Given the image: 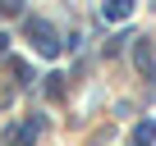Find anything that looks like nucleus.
I'll return each mask as SVG.
<instances>
[{"instance_id":"obj_1","label":"nucleus","mask_w":156,"mask_h":146,"mask_svg":"<svg viewBox=\"0 0 156 146\" xmlns=\"http://www.w3.org/2000/svg\"><path fill=\"white\" fill-rule=\"evenodd\" d=\"M23 37L32 41V50H37V55H46V59H55V55H60V32H55L46 18H37V14H32V18H23Z\"/></svg>"},{"instance_id":"obj_2","label":"nucleus","mask_w":156,"mask_h":146,"mask_svg":"<svg viewBox=\"0 0 156 146\" xmlns=\"http://www.w3.org/2000/svg\"><path fill=\"white\" fill-rule=\"evenodd\" d=\"M133 64L142 68V78L156 87V46H151V37H133Z\"/></svg>"},{"instance_id":"obj_3","label":"nucleus","mask_w":156,"mask_h":146,"mask_svg":"<svg viewBox=\"0 0 156 146\" xmlns=\"http://www.w3.org/2000/svg\"><path fill=\"white\" fill-rule=\"evenodd\" d=\"M129 9H133V0H106L101 18H129Z\"/></svg>"},{"instance_id":"obj_4","label":"nucleus","mask_w":156,"mask_h":146,"mask_svg":"<svg viewBox=\"0 0 156 146\" xmlns=\"http://www.w3.org/2000/svg\"><path fill=\"white\" fill-rule=\"evenodd\" d=\"M151 141H156V123H151V119H142V123L133 128V146H151Z\"/></svg>"},{"instance_id":"obj_5","label":"nucleus","mask_w":156,"mask_h":146,"mask_svg":"<svg viewBox=\"0 0 156 146\" xmlns=\"http://www.w3.org/2000/svg\"><path fill=\"white\" fill-rule=\"evenodd\" d=\"M9 73H14V82H19V87H28V82H32V68H28L23 59H9Z\"/></svg>"},{"instance_id":"obj_6","label":"nucleus","mask_w":156,"mask_h":146,"mask_svg":"<svg viewBox=\"0 0 156 146\" xmlns=\"http://www.w3.org/2000/svg\"><path fill=\"white\" fill-rule=\"evenodd\" d=\"M46 96H51V101L64 96V78H60V73H46Z\"/></svg>"},{"instance_id":"obj_7","label":"nucleus","mask_w":156,"mask_h":146,"mask_svg":"<svg viewBox=\"0 0 156 146\" xmlns=\"http://www.w3.org/2000/svg\"><path fill=\"white\" fill-rule=\"evenodd\" d=\"M5 46H9V37H5V32H0V55H5Z\"/></svg>"}]
</instances>
